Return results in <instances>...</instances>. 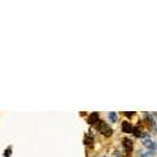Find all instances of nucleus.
<instances>
[{
  "mask_svg": "<svg viewBox=\"0 0 157 157\" xmlns=\"http://www.w3.org/2000/svg\"><path fill=\"white\" fill-rule=\"evenodd\" d=\"M124 114H126L127 117H132V115H134V113H124Z\"/></svg>",
  "mask_w": 157,
  "mask_h": 157,
  "instance_id": "obj_8",
  "label": "nucleus"
},
{
  "mask_svg": "<svg viewBox=\"0 0 157 157\" xmlns=\"http://www.w3.org/2000/svg\"><path fill=\"white\" fill-rule=\"evenodd\" d=\"M109 119L114 123V122H117V114L115 113H109Z\"/></svg>",
  "mask_w": 157,
  "mask_h": 157,
  "instance_id": "obj_6",
  "label": "nucleus"
},
{
  "mask_svg": "<svg viewBox=\"0 0 157 157\" xmlns=\"http://www.w3.org/2000/svg\"><path fill=\"white\" fill-rule=\"evenodd\" d=\"M97 128H98V131H100L102 135H105V136H110V135L113 134V130H111L110 127L107 126L106 123H104V122H102V121H100V122H98V124H97Z\"/></svg>",
  "mask_w": 157,
  "mask_h": 157,
  "instance_id": "obj_1",
  "label": "nucleus"
},
{
  "mask_svg": "<svg viewBox=\"0 0 157 157\" xmlns=\"http://www.w3.org/2000/svg\"><path fill=\"white\" fill-rule=\"evenodd\" d=\"M122 130H123L124 132H127V134H130V132H132V130H134V127L131 126V123H128L127 121H124L123 123H122Z\"/></svg>",
  "mask_w": 157,
  "mask_h": 157,
  "instance_id": "obj_4",
  "label": "nucleus"
},
{
  "mask_svg": "<svg viewBox=\"0 0 157 157\" xmlns=\"http://www.w3.org/2000/svg\"><path fill=\"white\" fill-rule=\"evenodd\" d=\"M122 144H123L124 151L127 152V153H130L131 149H132V141H131V140H128V139H123V141H122Z\"/></svg>",
  "mask_w": 157,
  "mask_h": 157,
  "instance_id": "obj_3",
  "label": "nucleus"
},
{
  "mask_svg": "<svg viewBox=\"0 0 157 157\" xmlns=\"http://www.w3.org/2000/svg\"><path fill=\"white\" fill-rule=\"evenodd\" d=\"M4 156H11V148H8L6 152H4Z\"/></svg>",
  "mask_w": 157,
  "mask_h": 157,
  "instance_id": "obj_7",
  "label": "nucleus"
},
{
  "mask_svg": "<svg viewBox=\"0 0 157 157\" xmlns=\"http://www.w3.org/2000/svg\"><path fill=\"white\" fill-rule=\"evenodd\" d=\"M143 144L147 147V148H148L151 152H153L155 153V151L157 149V144L155 143L153 140H151V139H148V137H144L143 139Z\"/></svg>",
  "mask_w": 157,
  "mask_h": 157,
  "instance_id": "obj_2",
  "label": "nucleus"
},
{
  "mask_svg": "<svg viewBox=\"0 0 157 157\" xmlns=\"http://www.w3.org/2000/svg\"><path fill=\"white\" fill-rule=\"evenodd\" d=\"M97 121H100V117H98V113H92V114L89 115V118H88V122H89L90 124H94Z\"/></svg>",
  "mask_w": 157,
  "mask_h": 157,
  "instance_id": "obj_5",
  "label": "nucleus"
}]
</instances>
